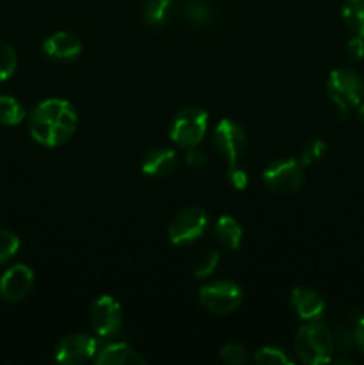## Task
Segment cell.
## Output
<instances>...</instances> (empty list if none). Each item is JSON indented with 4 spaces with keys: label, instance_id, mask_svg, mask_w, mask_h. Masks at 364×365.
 <instances>
[{
    "label": "cell",
    "instance_id": "1",
    "mask_svg": "<svg viewBox=\"0 0 364 365\" xmlns=\"http://www.w3.org/2000/svg\"><path fill=\"white\" fill-rule=\"evenodd\" d=\"M79 116L75 107L63 98H49L38 103L29 116V132L43 146H61L77 130Z\"/></svg>",
    "mask_w": 364,
    "mask_h": 365
},
{
    "label": "cell",
    "instance_id": "2",
    "mask_svg": "<svg viewBox=\"0 0 364 365\" xmlns=\"http://www.w3.org/2000/svg\"><path fill=\"white\" fill-rule=\"evenodd\" d=\"M295 351L303 364L321 365L332 362L335 351L334 335L325 324H321V321H310L296 331Z\"/></svg>",
    "mask_w": 364,
    "mask_h": 365
},
{
    "label": "cell",
    "instance_id": "3",
    "mask_svg": "<svg viewBox=\"0 0 364 365\" xmlns=\"http://www.w3.org/2000/svg\"><path fill=\"white\" fill-rule=\"evenodd\" d=\"M209 128V116L200 107H186L178 110L170 125V139L186 150L196 148L206 138Z\"/></svg>",
    "mask_w": 364,
    "mask_h": 365
},
{
    "label": "cell",
    "instance_id": "4",
    "mask_svg": "<svg viewBox=\"0 0 364 365\" xmlns=\"http://www.w3.org/2000/svg\"><path fill=\"white\" fill-rule=\"evenodd\" d=\"M327 93L338 109L350 110L359 107L364 98V81L350 68L332 70L327 78Z\"/></svg>",
    "mask_w": 364,
    "mask_h": 365
},
{
    "label": "cell",
    "instance_id": "5",
    "mask_svg": "<svg viewBox=\"0 0 364 365\" xmlns=\"http://www.w3.org/2000/svg\"><path fill=\"white\" fill-rule=\"evenodd\" d=\"M200 303L206 310L216 316H227L241 307L243 291L236 282L216 280L203 285L198 292Z\"/></svg>",
    "mask_w": 364,
    "mask_h": 365
},
{
    "label": "cell",
    "instance_id": "6",
    "mask_svg": "<svg viewBox=\"0 0 364 365\" xmlns=\"http://www.w3.org/2000/svg\"><path fill=\"white\" fill-rule=\"evenodd\" d=\"M303 180V166L296 159L277 160L263 171L264 185L277 195H293L302 187Z\"/></svg>",
    "mask_w": 364,
    "mask_h": 365
},
{
    "label": "cell",
    "instance_id": "7",
    "mask_svg": "<svg viewBox=\"0 0 364 365\" xmlns=\"http://www.w3.org/2000/svg\"><path fill=\"white\" fill-rule=\"evenodd\" d=\"M207 227H209L207 214L198 207H188L171 220L168 237L175 246L191 245L206 234Z\"/></svg>",
    "mask_w": 364,
    "mask_h": 365
},
{
    "label": "cell",
    "instance_id": "8",
    "mask_svg": "<svg viewBox=\"0 0 364 365\" xmlns=\"http://www.w3.org/2000/svg\"><path fill=\"white\" fill-rule=\"evenodd\" d=\"M213 146L221 157L231 164H238L243 153L248 146V138H246L245 128L234 120H221L214 127L213 132Z\"/></svg>",
    "mask_w": 364,
    "mask_h": 365
},
{
    "label": "cell",
    "instance_id": "9",
    "mask_svg": "<svg viewBox=\"0 0 364 365\" xmlns=\"http://www.w3.org/2000/svg\"><path fill=\"white\" fill-rule=\"evenodd\" d=\"M89 321L98 337H114L121 330V323H123L120 303L111 296H100L89 309Z\"/></svg>",
    "mask_w": 364,
    "mask_h": 365
},
{
    "label": "cell",
    "instance_id": "10",
    "mask_svg": "<svg viewBox=\"0 0 364 365\" xmlns=\"http://www.w3.org/2000/svg\"><path fill=\"white\" fill-rule=\"evenodd\" d=\"M98 351V342L86 334H71L61 339L56 348V362L63 365H81L89 362Z\"/></svg>",
    "mask_w": 364,
    "mask_h": 365
},
{
    "label": "cell",
    "instance_id": "11",
    "mask_svg": "<svg viewBox=\"0 0 364 365\" xmlns=\"http://www.w3.org/2000/svg\"><path fill=\"white\" fill-rule=\"evenodd\" d=\"M34 287V273L25 264H14L0 277V296L6 302H21Z\"/></svg>",
    "mask_w": 364,
    "mask_h": 365
},
{
    "label": "cell",
    "instance_id": "12",
    "mask_svg": "<svg viewBox=\"0 0 364 365\" xmlns=\"http://www.w3.org/2000/svg\"><path fill=\"white\" fill-rule=\"evenodd\" d=\"M291 309L305 323L321 321L325 316V299L313 289L296 287L291 292Z\"/></svg>",
    "mask_w": 364,
    "mask_h": 365
},
{
    "label": "cell",
    "instance_id": "13",
    "mask_svg": "<svg viewBox=\"0 0 364 365\" xmlns=\"http://www.w3.org/2000/svg\"><path fill=\"white\" fill-rule=\"evenodd\" d=\"M43 52L57 61H71L81 56L82 41L77 34L68 31H59L49 36L43 43Z\"/></svg>",
    "mask_w": 364,
    "mask_h": 365
},
{
    "label": "cell",
    "instance_id": "14",
    "mask_svg": "<svg viewBox=\"0 0 364 365\" xmlns=\"http://www.w3.org/2000/svg\"><path fill=\"white\" fill-rule=\"evenodd\" d=\"M177 153L171 148H153L145 155L141 163L143 173L153 178H164L177 168Z\"/></svg>",
    "mask_w": 364,
    "mask_h": 365
},
{
    "label": "cell",
    "instance_id": "15",
    "mask_svg": "<svg viewBox=\"0 0 364 365\" xmlns=\"http://www.w3.org/2000/svg\"><path fill=\"white\" fill-rule=\"evenodd\" d=\"M96 365H145L146 360L125 342H114L95 355Z\"/></svg>",
    "mask_w": 364,
    "mask_h": 365
},
{
    "label": "cell",
    "instance_id": "16",
    "mask_svg": "<svg viewBox=\"0 0 364 365\" xmlns=\"http://www.w3.org/2000/svg\"><path fill=\"white\" fill-rule=\"evenodd\" d=\"M214 235L225 248L238 252L243 241V228L232 216H221L214 225Z\"/></svg>",
    "mask_w": 364,
    "mask_h": 365
},
{
    "label": "cell",
    "instance_id": "17",
    "mask_svg": "<svg viewBox=\"0 0 364 365\" xmlns=\"http://www.w3.org/2000/svg\"><path fill=\"white\" fill-rule=\"evenodd\" d=\"M341 14L348 31L364 38V0H345Z\"/></svg>",
    "mask_w": 364,
    "mask_h": 365
},
{
    "label": "cell",
    "instance_id": "18",
    "mask_svg": "<svg viewBox=\"0 0 364 365\" xmlns=\"http://www.w3.org/2000/svg\"><path fill=\"white\" fill-rule=\"evenodd\" d=\"M173 0H146L143 6V20L148 27H161L168 20Z\"/></svg>",
    "mask_w": 364,
    "mask_h": 365
},
{
    "label": "cell",
    "instance_id": "19",
    "mask_svg": "<svg viewBox=\"0 0 364 365\" xmlns=\"http://www.w3.org/2000/svg\"><path fill=\"white\" fill-rule=\"evenodd\" d=\"M24 106L16 98L7 95H0V125L4 127H16L25 120Z\"/></svg>",
    "mask_w": 364,
    "mask_h": 365
},
{
    "label": "cell",
    "instance_id": "20",
    "mask_svg": "<svg viewBox=\"0 0 364 365\" xmlns=\"http://www.w3.org/2000/svg\"><path fill=\"white\" fill-rule=\"evenodd\" d=\"M181 14L191 25H206L213 18V9L207 4V0H184Z\"/></svg>",
    "mask_w": 364,
    "mask_h": 365
},
{
    "label": "cell",
    "instance_id": "21",
    "mask_svg": "<svg viewBox=\"0 0 364 365\" xmlns=\"http://www.w3.org/2000/svg\"><path fill=\"white\" fill-rule=\"evenodd\" d=\"M220 264V253L216 250H207V252L200 253L196 259L195 267H193V274L195 278H207L214 273V269Z\"/></svg>",
    "mask_w": 364,
    "mask_h": 365
},
{
    "label": "cell",
    "instance_id": "22",
    "mask_svg": "<svg viewBox=\"0 0 364 365\" xmlns=\"http://www.w3.org/2000/svg\"><path fill=\"white\" fill-rule=\"evenodd\" d=\"M18 66V57L13 46L6 41H0V82L7 81L14 75Z\"/></svg>",
    "mask_w": 364,
    "mask_h": 365
},
{
    "label": "cell",
    "instance_id": "23",
    "mask_svg": "<svg viewBox=\"0 0 364 365\" xmlns=\"http://www.w3.org/2000/svg\"><path fill=\"white\" fill-rule=\"evenodd\" d=\"M221 362L231 365H243L250 360V351L246 346L238 344V342H228L220 349Z\"/></svg>",
    "mask_w": 364,
    "mask_h": 365
},
{
    "label": "cell",
    "instance_id": "24",
    "mask_svg": "<svg viewBox=\"0 0 364 365\" xmlns=\"http://www.w3.org/2000/svg\"><path fill=\"white\" fill-rule=\"evenodd\" d=\"M253 360L259 365H291V359L282 349L273 348V346H264L257 349Z\"/></svg>",
    "mask_w": 364,
    "mask_h": 365
},
{
    "label": "cell",
    "instance_id": "25",
    "mask_svg": "<svg viewBox=\"0 0 364 365\" xmlns=\"http://www.w3.org/2000/svg\"><path fill=\"white\" fill-rule=\"evenodd\" d=\"M327 153V143L321 141V139H313L310 143H307L305 148L300 153V164L302 166H313L318 164Z\"/></svg>",
    "mask_w": 364,
    "mask_h": 365
},
{
    "label": "cell",
    "instance_id": "26",
    "mask_svg": "<svg viewBox=\"0 0 364 365\" xmlns=\"http://www.w3.org/2000/svg\"><path fill=\"white\" fill-rule=\"evenodd\" d=\"M20 250V239L14 232L0 228V264L9 262Z\"/></svg>",
    "mask_w": 364,
    "mask_h": 365
},
{
    "label": "cell",
    "instance_id": "27",
    "mask_svg": "<svg viewBox=\"0 0 364 365\" xmlns=\"http://www.w3.org/2000/svg\"><path fill=\"white\" fill-rule=\"evenodd\" d=\"M225 175H227V180L231 182L232 187L238 189V191H243V189H246V185H248V175H246V171L243 170L241 166H238V164L227 166Z\"/></svg>",
    "mask_w": 364,
    "mask_h": 365
},
{
    "label": "cell",
    "instance_id": "28",
    "mask_svg": "<svg viewBox=\"0 0 364 365\" xmlns=\"http://www.w3.org/2000/svg\"><path fill=\"white\" fill-rule=\"evenodd\" d=\"M186 163H188V166L191 168L193 171H203L207 168V164H209V157H207V153L202 152V150L191 148L188 150Z\"/></svg>",
    "mask_w": 364,
    "mask_h": 365
},
{
    "label": "cell",
    "instance_id": "29",
    "mask_svg": "<svg viewBox=\"0 0 364 365\" xmlns=\"http://www.w3.org/2000/svg\"><path fill=\"white\" fill-rule=\"evenodd\" d=\"M346 56L353 61H359L364 57V38L353 36L348 43H346Z\"/></svg>",
    "mask_w": 364,
    "mask_h": 365
},
{
    "label": "cell",
    "instance_id": "30",
    "mask_svg": "<svg viewBox=\"0 0 364 365\" xmlns=\"http://www.w3.org/2000/svg\"><path fill=\"white\" fill-rule=\"evenodd\" d=\"M353 344H355L357 349L364 355V317H360V319L357 321L355 328H353Z\"/></svg>",
    "mask_w": 364,
    "mask_h": 365
},
{
    "label": "cell",
    "instance_id": "31",
    "mask_svg": "<svg viewBox=\"0 0 364 365\" xmlns=\"http://www.w3.org/2000/svg\"><path fill=\"white\" fill-rule=\"evenodd\" d=\"M357 118H359L360 123L364 125V103H359V109H357Z\"/></svg>",
    "mask_w": 364,
    "mask_h": 365
}]
</instances>
